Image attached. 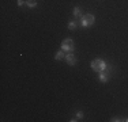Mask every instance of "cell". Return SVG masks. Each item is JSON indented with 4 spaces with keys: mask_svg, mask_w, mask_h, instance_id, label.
I'll list each match as a JSON object with an SVG mask.
<instances>
[{
    "mask_svg": "<svg viewBox=\"0 0 128 122\" xmlns=\"http://www.w3.org/2000/svg\"><path fill=\"white\" fill-rule=\"evenodd\" d=\"M112 121H113V122H116V121H117V122H118V121H121V120H120V118H113Z\"/></svg>",
    "mask_w": 128,
    "mask_h": 122,
    "instance_id": "12",
    "label": "cell"
},
{
    "mask_svg": "<svg viewBox=\"0 0 128 122\" xmlns=\"http://www.w3.org/2000/svg\"><path fill=\"white\" fill-rule=\"evenodd\" d=\"M26 4L29 8H36L37 7V0H26Z\"/></svg>",
    "mask_w": 128,
    "mask_h": 122,
    "instance_id": "7",
    "label": "cell"
},
{
    "mask_svg": "<svg viewBox=\"0 0 128 122\" xmlns=\"http://www.w3.org/2000/svg\"><path fill=\"white\" fill-rule=\"evenodd\" d=\"M106 66H108V65H106V62L104 60H101V59H96V60L91 61V68H93L94 71H97V72L105 71Z\"/></svg>",
    "mask_w": 128,
    "mask_h": 122,
    "instance_id": "1",
    "label": "cell"
},
{
    "mask_svg": "<svg viewBox=\"0 0 128 122\" xmlns=\"http://www.w3.org/2000/svg\"><path fill=\"white\" fill-rule=\"evenodd\" d=\"M72 12H74V16H79V15H80V8H79V7H75Z\"/></svg>",
    "mask_w": 128,
    "mask_h": 122,
    "instance_id": "8",
    "label": "cell"
},
{
    "mask_svg": "<svg viewBox=\"0 0 128 122\" xmlns=\"http://www.w3.org/2000/svg\"><path fill=\"white\" fill-rule=\"evenodd\" d=\"M62 49L64 52H74V39H71V38H67V39H64L63 41V44H62Z\"/></svg>",
    "mask_w": 128,
    "mask_h": 122,
    "instance_id": "3",
    "label": "cell"
},
{
    "mask_svg": "<svg viewBox=\"0 0 128 122\" xmlns=\"http://www.w3.org/2000/svg\"><path fill=\"white\" fill-rule=\"evenodd\" d=\"M25 3L26 1H23V0H18V5H19V7H20V5H23Z\"/></svg>",
    "mask_w": 128,
    "mask_h": 122,
    "instance_id": "11",
    "label": "cell"
},
{
    "mask_svg": "<svg viewBox=\"0 0 128 122\" xmlns=\"http://www.w3.org/2000/svg\"><path fill=\"white\" fill-rule=\"evenodd\" d=\"M68 29L70 30H75V29H76V23H75V22H70L68 23Z\"/></svg>",
    "mask_w": 128,
    "mask_h": 122,
    "instance_id": "9",
    "label": "cell"
},
{
    "mask_svg": "<svg viewBox=\"0 0 128 122\" xmlns=\"http://www.w3.org/2000/svg\"><path fill=\"white\" fill-rule=\"evenodd\" d=\"M66 60H67V62H68V65H75L76 64V59L74 57V54L70 52L68 54H66Z\"/></svg>",
    "mask_w": 128,
    "mask_h": 122,
    "instance_id": "4",
    "label": "cell"
},
{
    "mask_svg": "<svg viewBox=\"0 0 128 122\" xmlns=\"http://www.w3.org/2000/svg\"><path fill=\"white\" fill-rule=\"evenodd\" d=\"M64 57H66V54H64V50L62 49V50H59V52L56 53V56H54V59H56L57 61H60V60H63Z\"/></svg>",
    "mask_w": 128,
    "mask_h": 122,
    "instance_id": "6",
    "label": "cell"
},
{
    "mask_svg": "<svg viewBox=\"0 0 128 122\" xmlns=\"http://www.w3.org/2000/svg\"><path fill=\"white\" fill-rule=\"evenodd\" d=\"M94 22H96V18H94V15H91V14H86V15H83V16L80 18V24L83 27H89Z\"/></svg>",
    "mask_w": 128,
    "mask_h": 122,
    "instance_id": "2",
    "label": "cell"
},
{
    "mask_svg": "<svg viewBox=\"0 0 128 122\" xmlns=\"http://www.w3.org/2000/svg\"><path fill=\"white\" fill-rule=\"evenodd\" d=\"M98 79H100L101 83H106V81L109 80V75H108V73H105V72H101V73H100V76H98Z\"/></svg>",
    "mask_w": 128,
    "mask_h": 122,
    "instance_id": "5",
    "label": "cell"
},
{
    "mask_svg": "<svg viewBox=\"0 0 128 122\" xmlns=\"http://www.w3.org/2000/svg\"><path fill=\"white\" fill-rule=\"evenodd\" d=\"M83 117H84L83 111H78V113H76V118H79V120H80V118H83Z\"/></svg>",
    "mask_w": 128,
    "mask_h": 122,
    "instance_id": "10",
    "label": "cell"
}]
</instances>
